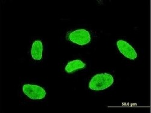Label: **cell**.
<instances>
[{"instance_id": "5b68a950", "label": "cell", "mask_w": 151, "mask_h": 113, "mask_svg": "<svg viewBox=\"0 0 151 113\" xmlns=\"http://www.w3.org/2000/svg\"><path fill=\"white\" fill-rule=\"evenodd\" d=\"M43 45L40 41H36L32 45L31 49V55L35 60H40L42 57Z\"/></svg>"}, {"instance_id": "8992f818", "label": "cell", "mask_w": 151, "mask_h": 113, "mask_svg": "<svg viewBox=\"0 0 151 113\" xmlns=\"http://www.w3.org/2000/svg\"><path fill=\"white\" fill-rule=\"evenodd\" d=\"M85 63L81 60H76L68 63L65 67V70L67 73H72L76 70L81 69H83L85 67Z\"/></svg>"}, {"instance_id": "7a4b0ae2", "label": "cell", "mask_w": 151, "mask_h": 113, "mask_svg": "<svg viewBox=\"0 0 151 113\" xmlns=\"http://www.w3.org/2000/svg\"><path fill=\"white\" fill-rule=\"evenodd\" d=\"M67 38L71 42L81 46L89 43L91 41L90 33L84 29L77 30L71 32Z\"/></svg>"}, {"instance_id": "277c9868", "label": "cell", "mask_w": 151, "mask_h": 113, "mask_svg": "<svg viewBox=\"0 0 151 113\" xmlns=\"http://www.w3.org/2000/svg\"><path fill=\"white\" fill-rule=\"evenodd\" d=\"M117 45L119 51L127 58L131 60H135L137 54L135 50L128 42L123 40H120L117 42Z\"/></svg>"}, {"instance_id": "3957f363", "label": "cell", "mask_w": 151, "mask_h": 113, "mask_svg": "<svg viewBox=\"0 0 151 113\" xmlns=\"http://www.w3.org/2000/svg\"><path fill=\"white\" fill-rule=\"evenodd\" d=\"M22 91L27 97L32 100H41L45 97L46 92L42 87L33 84H25Z\"/></svg>"}, {"instance_id": "6da1fadb", "label": "cell", "mask_w": 151, "mask_h": 113, "mask_svg": "<svg viewBox=\"0 0 151 113\" xmlns=\"http://www.w3.org/2000/svg\"><path fill=\"white\" fill-rule=\"evenodd\" d=\"M114 83V78L111 74L104 73L96 75L89 84V88L94 91L105 90Z\"/></svg>"}]
</instances>
